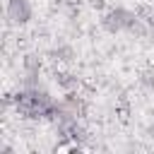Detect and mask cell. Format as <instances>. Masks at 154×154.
Segmentation results:
<instances>
[{"label": "cell", "instance_id": "cell-1", "mask_svg": "<svg viewBox=\"0 0 154 154\" xmlns=\"http://www.w3.org/2000/svg\"><path fill=\"white\" fill-rule=\"evenodd\" d=\"M103 26H106L111 34H116V31H137V34H142L140 19H137L132 12L123 10V7L108 10V12L103 14Z\"/></svg>", "mask_w": 154, "mask_h": 154}, {"label": "cell", "instance_id": "cell-2", "mask_svg": "<svg viewBox=\"0 0 154 154\" xmlns=\"http://www.w3.org/2000/svg\"><path fill=\"white\" fill-rule=\"evenodd\" d=\"M7 17H10L12 22H17V24L26 22V19L31 17V5H29V0H10V2H7Z\"/></svg>", "mask_w": 154, "mask_h": 154}, {"label": "cell", "instance_id": "cell-3", "mask_svg": "<svg viewBox=\"0 0 154 154\" xmlns=\"http://www.w3.org/2000/svg\"><path fill=\"white\" fill-rule=\"evenodd\" d=\"M53 55H55L58 60H72V48H70V46H60V48L53 51Z\"/></svg>", "mask_w": 154, "mask_h": 154}, {"label": "cell", "instance_id": "cell-4", "mask_svg": "<svg viewBox=\"0 0 154 154\" xmlns=\"http://www.w3.org/2000/svg\"><path fill=\"white\" fill-rule=\"evenodd\" d=\"M142 84L152 89V87H154V75H144V77H142Z\"/></svg>", "mask_w": 154, "mask_h": 154}, {"label": "cell", "instance_id": "cell-5", "mask_svg": "<svg viewBox=\"0 0 154 154\" xmlns=\"http://www.w3.org/2000/svg\"><path fill=\"white\" fill-rule=\"evenodd\" d=\"M149 24H152V29H154V12H152V17H149Z\"/></svg>", "mask_w": 154, "mask_h": 154}]
</instances>
